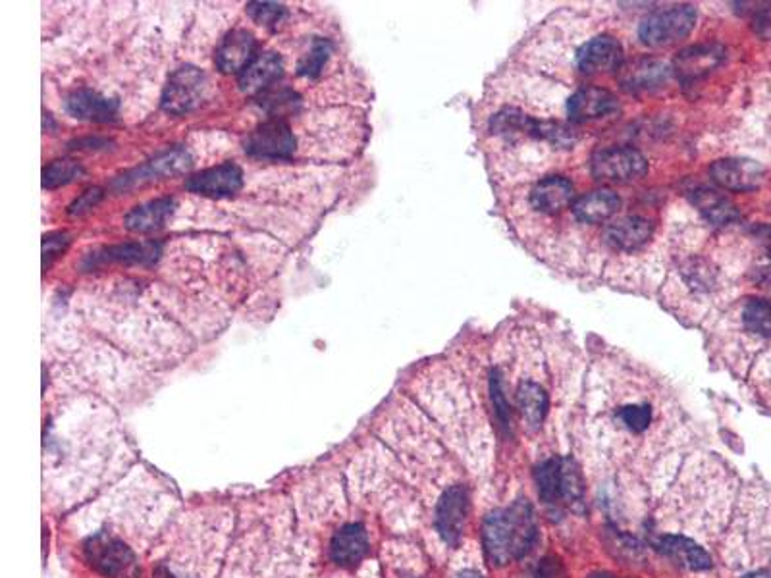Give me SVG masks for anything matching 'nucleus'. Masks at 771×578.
<instances>
[{
    "label": "nucleus",
    "instance_id": "nucleus-1",
    "mask_svg": "<svg viewBox=\"0 0 771 578\" xmlns=\"http://www.w3.org/2000/svg\"><path fill=\"white\" fill-rule=\"evenodd\" d=\"M536 540V521L527 501H515L509 507L490 513L482 525V544L494 567L509 563L531 552Z\"/></svg>",
    "mask_w": 771,
    "mask_h": 578
},
{
    "label": "nucleus",
    "instance_id": "nucleus-2",
    "mask_svg": "<svg viewBox=\"0 0 771 578\" xmlns=\"http://www.w3.org/2000/svg\"><path fill=\"white\" fill-rule=\"evenodd\" d=\"M536 486L542 503L554 511L575 509L583 501L585 482L575 461L552 457L536 469Z\"/></svg>",
    "mask_w": 771,
    "mask_h": 578
},
{
    "label": "nucleus",
    "instance_id": "nucleus-3",
    "mask_svg": "<svg viewBox=\"0 0 771 578\" xmlns=\"http://www.w3.org/2000/svg\"><path fill=\"white\" fill-rule=\"evenodd\" d=\"M696 24V10L689 4L660 8L646 16L639 27L640 41L648 47H664L685 39Z\"/></svg>",
    "mask_w": 771,
    "mask_h": 578
},
{
    "label": "nucleus",
    "instance_id": "nucleus-4",
    "mask_svg": "<svg viewBox=\"0 0 771 578\" xmlns=\"http://www.w3.org/2000/svg\"><path fill=\"white\" fill-rule=\"evenodd\" d=\"M207 91V76L193 66L176 70L162 93V108L168 114H186L201 105Z\"/></svg>",
    "mask_w": 771,
    "mask_h": 578
},
{
    "label": "nucleus",
    "instance_id": "nucleus-5",
    "mask_svg": "<svg viewBox=\"0 0 771 578\" xmlns=\"http://www.w3.org/2000/svg\"><path fill=\"white\" fill-rule=\"evenodd\" d=\"M646 168V158L631 147H612L598 151L590 162V170L596 180L619 184L639 180L646 174Z\"/></svg>",
    "mask_w": 771,
    "mask_h": 578
},
{
    "label": "nucleus",
    "instance_id": "nucleus-6",
    "mask_svg": "<svg viewBox=\"0 0 771 578\" xmlns=\"http://www.w3.org/2000/svg\"><path fill=\"white\" fill-rule=\"evenodd\" d=\"M87 563L105 577H122L133 565V553L114 536L97 534L85 542Z\"/></svg>",
    "mask_w": 771,
    "mask_h": 578
},
{
    "label": "nucleus",
    "instance_id": "nucleus-7",
    "mask_svg": "<svg viewBox=\"0 0 771 578\" xmlns=\"http://www.w3.org/2000/svg\"><path fill=\"white\" fill-rule=\"evenodd\" d=\"M295 149V137L284 120H268L247 137L245 151L251 157L286 158Z\"/></svg>",
    "mask_w": 771,
    "mask_h": 578
},
{
    "label": "nucleus",
    "instance_id": "nucleus-8",
    "mask_svg": "<svg viewBox=\"0 0 771 578\" xmlns=\"http://www.w3.org/2000/svg\"><path fill=\"white\" fill-rule=\"evenodd\" d=\"M467 515L469 492L465 486H453L440 498L436 507V528L450 546L459 544L467 525Z\"/></svg>",
    "mask_w": 771,
    "mask_h": 578
},
{
    "label": "nucleus",
    "instance_id": "nucleus-9",
    "mask_svg": "<svg viewBox=\"0 0 771 578\" xmlns=\"http://www.w3.org/2000/svg\"><path fill=\"white\" fill-rule=\"evenodd\" d=\"M621 64H623V45L610 35L594 37L577 53V68L588 76L613 72Z\"/></svg>",
    "mask_w": 771,
    "mask_h": 578
},
{
    "label": "nucleus",
    "instance_id": "nucleus-10",
    "mask_svg": "<svg viewBox=\"0 0 771 578\" xmlns=\"http://www.w3.org/2000/svg\"><path fill=\"white\" fill-rule=\"evenodd\" d=\"M710 172L714 182L729 191H752L760 187L766 176V170L748 158L718 160Z\"/></svg>",
    "mask_w": 771,
    "mask_h": 578
},
{
    "label": "nucleus",
    "instance_id": "nucleus-11",
    "mask_svg": "<svg viewBox=\"0 0 771 578\" xmlns=\"http://www.w3.org/2000/svg\"><path fill=\"white\" fill-rule=\"evenodd\" d=\"M257 41L247 29L230 31L218 45L214 62L224 74H241L257 56Z\"/></svg>",
    "mask_w": 771,
    "mask_h": 578
},
{
    "label": "nucleus",
    "instance_id": "nucleus-12",
    "mask_svg": "<svg viewBox=\"0 0 771 578\" xmlns=\"http://www.w3.org/2000/svg\"><path fill=\"white\" fill-rule=\"evenodd\" d=\"M243 185V172L240 166L226 162L203 170L187 180L186 187L191 193L207 197H230L236 195Z\"/></svg>",
    "mask_w": 771,
    "mask_h": 578
},
{
    "label": "nucleus",
    "instance_id": "nucleus-13",
    "mask_svg": "<svg viewBox=\"0 0 771 578\" xmlns=\"http://www.w3.org/2000/svg\"><path fill=\"white\" fill-rule=\"evenodd\" d=\"M617 110V99L610 91L600 87H583L573 93L567 103V114L573 122H590L596 118L610 116Z\"/></svg>",
    "mask_w": 771,
    "mask_h": 578
},
{
    "label": "nucleus",
    "instance_id": "nucleus-14",
    "mask_svg": "<svg viewBox=\"0 0 771 578\" xmlns=\"http://www.w3.org/2000/svg\"><path fill=\"white\" fill-rule=\"evenodd\" d=\"M369 552V536L361 525L342 526L332 542H330V557L340 567H355L363 561Z\"/></svg>",
    "mask_w": 771,
    "mask_h": 578
},
{
    "label": "nucleus",
    "instance_id": "nucleus-15",
    "mask_svg": "<svg viewBox=\"0 0 771 578\" xmlns=\"http://www.w3.org/2000/svg\"><path fill=\"white\" fill-rule=\"evenodd\" d=\"M575 189L567 178L552 176L532 187L531 207L542 214H558L573 205Z\"/></svg>",
    "mask_w": 771,
    "mask_h": 578
},
{
    "label": "nucleus",
    "instance_id": "nucleus-16",
    "mask_svg": "<svg viewBox=\"0 0 771 578\" xmlns=\"http://www.w3.org/2000/svg\"><path fill=\"white\" fill-rule=\"evenodd\" d=\"M621 207L619 195L612 189H598L573 201V216L585 224H602L610 220Z\"/></svg>",
    "mask_w": 771,
    "mask_h": 578
},
{
    "label": "nucleus",
    "instance_id": "nucleus-17",
    "mask_svg": "<svg viewBox=\"0 0 771 578\" xmlns=\"http://www.w3.org/2000/svg\"><path fill=\"white\" fill-rule=\"evenodd\" d=\"M284 62L276 53L259 54L240 74V89L243 93H257L282 78Z\"/></svg>",
    "mask_w": 771,
    "mask_h": 578
},
{
    "label": "nucleus",
    "instance_id": "nucleus-18",
    "mask_svg": "<svg viewBox=\"0 0 771 578\" xmlns=\"http://www.w3.org/2000/svg\"><path fill=\"white\" fill-rule=\"evenodd\" d=\"M68 112L80 120L112 122L116 112H118V103L112 99H107V97H101L95 91L80 89V91L70 95Z\"/></svg>",
    "mask_w": 771,
    "mask_h": 578
},
{
    "label": "nucleus",
    "instance_id": "nucleus-19",
    "mask_svg": "<svg viewBox=\"0 0 771 578\" xmlns=\"http://www.w3.org/2000/svg\"><path fill=\"white\" fill-rule=\"evenodd\" d=\"M652 236V222L642 216H625L606 230V239L615 249L635 251Z\"/></svg>",
    "mask_w": 771,
    "mask_h": 578
},
{
    "label": "nucleus",
    "instance_id": "nucleus-20",
    "mask_svg": "<svg viewBox=\"0 0 771 578\" xmlns=\"http://www.w3.org/2000/svg\"><path fill=\"white\" fill-rule=\"evenodd\" d=\"M660 552L671 557L675 563L692 569V571H708L712 567V557L704 548H700L691 538L685 536H665L658 544Z\"/></svg>",
    "mask_w": 771,
    "mask_h": 578
},
{
    "label": "nucleus",
    "instance_id": "nucleus-21",
    "mask_svg": "<svg viewBox=\"0 0 771 578\" xmlns=\"http://www.w3.org/2000/svg\"><path fill=\"white\" fill-rule=\"evenodd\" d=\"M174 199L170 197H162V199H155V201H149L145 205H139L135 207L128 216H126V228L132 230V232H139V234H145V232H153V230H159L166 220L172 216L174 212Z\"/></svg>",
    "mask_w": 771,
    "mask_h": 578
},
{
    "label": "nucleus",
    "instance_id": "nucleus-22",
    "mask_svg": "<svg viewBox=\"0 0 771 578\" xmlns=\"http://www.w3.org/2000/svg\"><path fill=\"white\" fill-rule=\"evenodd\" d=\"M191 157L187 153L186 149H170V151H164L160 153L159 157L153 158L147 166L139 168L135 172V180L133 182H151V180H160V178H168V176H174V174H182L191 168Z\"/></svg>",
    "mask_w": 771,
    "mask_h": 578
},
{
    "label": "nucleus",
    "instance_id": "nucleus-23",
    "mask_svg": "<svg viewBox=\"0 0 771 578\" xmlns=\"http://www.w3.org/2000/svg\"><path fill=\"white\" fill-rule=\"evenodd\" d=\"M517 407L525 424L532 430H536L546 417L548 395L538 384L523 382L517 390Z\"/></svg>",
    "mask_w": 771,
    "mask_h": 578
},
{
    "label": "nucleus",
    "instance_id": "nucleus-24",
    "mask_svg": "<svg viewBox=\"0 0 771 578\" xmlns=\"http://www.w3.org/2000/svg\"><path fill=\"white\" fill-rule=\"evenodd\" d=\"M719 58H721V49L716 45L692 47L677 58V70L681 72V76L696 78L698 74L708 72L712 66H716Z\"/></svg>",
    "mask_w": 771,
    "mask_h": 578
},
{
    "label": "nucleus",
    "instance_id": "nucleus-25",
    "mask_svg": "<svg viewBox=\"0 0 771 578\" xmlns=\"http://www.w3.org/2000/svg\"><path fill=\"white\" fill-rule=\"evenodd\" d=\"M107 261H116V263H135L149 264L155 263L159 259L160 245L155 241H145V243H126V245H116L105 251Z\"/></svg>",
    "mask_w": 771,
    "mask_h": 578
},
{
    "label": "nucleus",
    "instance_id": "nucleus-26",
    "mask_svg": "<svg viewBox=\"0 0 771 578\" xmlns=\"http://www.w3.org/2000/svg\"><path fill=\"white\" fill-rule=\"evenodd\" d=\"M696 203L702 214L714 224H729L739 216L735 205L716 191H700Z\"/></svg>",
    "mask_w": 771,
    "mask_h": 578
},
{
    "label": "nucleus",
    "instance_id": "nucleus-27",
    "mask_svg": "<svg viewBox=\"0 0 771 578\" xmlns=\"http://www.w3.org/2000/svg\"><path fill=\"white\" fill-rule=\"evenodd\" d=\"M746 330L771 338V301L750 299L743 311Z\"/></svg>",
    "mask_w": 771,
    "mask_h": 578
},
{
    "label": "nucleus",
    "instance_id": "nucleus-28",
    "mask_svg": "<svg viewBox=\"0 0 771 578\" xmlns=\"http://www.w3.org/2000/svg\"><path fill=\"white\" fill-rule=\"evenodd\" d=\"M83 176V168L74 160H54L43 170V187L54 189L60 185L72 184Z\"/></svg>",
    "mask_w": 771,
    "mask_h": 578
},
{
    "label": "nucleus",
    "instance_id": "nucleus-29",
    "mask_svg": "<svg viewBox=\"0 0 771 578\" xmlns=\"http://www.w3.org/2000/svg\"><path fill=\"white\" fill-rule=\"evenodd\" d=\"M330 53H332V45L328 39H315L311 45V51L299 60V66H297L299 74L307 78H317Z\"/></svg>",
    "mask_w": 771,
    "mask_h": 578
},
{
    "label": "nucleus",
    "instance_id": "nucleus-30",
    "mask_svg": "<svg viewBox=\"0 0 771 578\" xmlns=\"http://www.w3.org/2000/svg\"><path fill=\"white\" fill-rule=\"evenodd\" d=\"M619 421L631 432H644L652 424V405L650 403H627L617 413Z\"/></svg>",
    "mask_w": 771,
    "mask_h": 578
},
{
    "label": "nucleus",
    "instance_id": "nucleus-31",
    "mask_svg": "<svg viewBox=\"0 0 771 578\" xmlns=\"http://www.w3.org/2000/svg\"><path fill=\"white\" fill-rule=\"evenodd\" d=\"M247 10L251 18L261 26H276L286 14V8L276 2H251Z\"/></svg>",
    "mask_w": 771,
    "mask_h": 578
},
{
    "label": "nucleus",
    "instance_id": "nucleus-32",
    "mask_svg": "<svg viewBox=\"0 0 771 578\" xmlns=\"http://www.w3.org/2000/svg\"><path fill=\"white\" fill-rule=\"evenodd\" d=\"M633 70H637V72L629 74V83L635 87H650L652 83L662 79L665 68L658 62H640Z\"/></svg>",
    "mask_w": 771,
    "mask_h": 578
},
{
    "label": "nucleus",
    "instance_id": "nucleus-33",
    "mask_svg": "<svg viewBox=\"0 0 771 578\" xmlns=\"http://www.w3.org/2000/svg\"><path fill=\"white\" fill-rule=\"evenodd\" d=\"M68 243H70V237H68V234H62V232H56V234H49V236L43 237V268L45 270L66 249Z\"/></svg>",
    "mask_w": 771,
    "mask_h": 578
},
{
    "label": "nucleus",
    "instance_id": "nucleus-34",
    "mask_svg": "<svg viewBox=\"0 0 771 578\" xmlns=\"http://www.w3.org/2000/svg\"><path fill=\"white\" fill-rule=\"evenodd\" d=\"M752 27L760 37L771 39V4H762V8L754 12Z\"/></svg>",
    "mask_w": 771,
    "mask_h": 578
},
{
    "label": "nucleus",
    "instance_id": "nucleus-35",
    "mask_svg": "<svg viewBox=\"0 0 771 578\" xmlns=\"http://www.w3.org/2000/svg\"><path fill=\"white\" fill-rule=\"evenodd\" d=\"M101 197H103V191H101L99 187L87 189V191L81 195L80 199L70 207V212H72V214H83V212L93 209V207L101 201Z\"/></svg>",
    "mask_w": 771,
    "mask_h": 578
},
{
    "label": "nucleus",
    "instance_id": "nucleus-36",
    "mask_svg": "<svg viewBox=\"0 0 771 578\" xmlns=\"http://www.w3.org/2000/svg\"><path fill=\"white\" fill-rule=\"evenodd\" d=\"M745 578H771V571H756V573H750V575H746Z\"/></svg>",
    "mask_w": 771,
    "mask_h": 578
},
{
    "label": "nucleus",
    "instance_id": "nucleus-37",
    "mask_svg": "<svg viewBox=\"0 0 771 578\" xmlns=\"http://www.w3.org/2000/svg\"><path fill=\"white\" fill-rule=\"evenodd\" d=\"M455 578H482V575L477 573V571H463V573H459Z\"/></svg>",
    "mask_w": 771,
    "mask_h": 578
},
{
    "label": "nucleus",
    "instance_id": "nucleus-38",
    "mask_svg": "<svg viewBox=\"0 0 771 578\" xmlns=\"http://www.w3.org/2000/svg\"><path fill=\"white\" fill-rule=\"evenodd\" d=\"M592 578H615V577H612V575H600V577H592Z\"/></svg>",
    "mask_w": 771,
    "mask_h": 578
}]
</instances>
